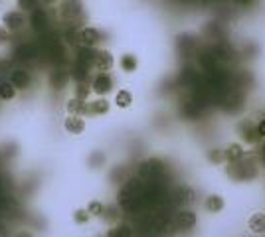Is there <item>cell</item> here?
<instances>
[{
	"mask_svg": "<svg viewBox=\"0 0 265 237\" xmlns=\"http://www.w3.org/2000/svg\"><path fill=\"white\" fill-rule=\"evenodd\" d=\"M10 83L14 87H18V89H26L30 85V75L26 71H22V69H16L12 73V77H10Z\"/></svg>",
	"mask_w": 265,
	"mask_h": 237,
	"instance_id": "11",
	"label": "cell"
},
{
	"mask_svg": "<svg viewBox=\"0 0 265 237\" xmlns=\"http://www.w3.org/2000/svg\"><path fill=\"white\" fill-rule=\"evenodd\" d=\"M18 237H32V236H28V234H22V236H18Z\"/></svg>",
	"mask_w": 265,
	"mask_h": 237,
	"instance_id": "34",
	"label": "cell"
},
{
	"mask_svg": "<svg viewBox=\"0 0 265 237\" xmlns=\"http://www.w3.org/2000/svg\"><path fill=\"white\" fill-rule=\"evenodd\" d=\"M93 65L99 69V71H107V69H111L113 67V56L105 52V50H101V52H97L95 54V61H93Z\"/></svg>",
	"mask_w": 265,
	"mask_h": 237,
	"instance_id": "9",
	"label": "cell"
},
{
	"mask_svg": "<svg viewBox=\"0 0 265 237\" xmlns=\"http://www.w3.org/2000/svg\"><path fill=\"white\" fill-rule=\"evenodd\" d=\"M73 77H75L77 81H85V77H87V67L75 63V67H73Z\"/></svg>",
	"mask_w": 265,
	"mask_h": 237,
	"instance_id": "25",
	"label": "cell"
},
{
	"mask_svg": "<svg viewBox=\"0 0 265 237\" xmlns=\"http://www.w3.org/2000/svg\"><path fill=\"white\" fill-rule=\"evenodd\" d=\"M95 54H97V52H93L91 48H87V46H83V48H81V50L77 52V63L89 69V67L93 65V61H95Z\"/></svg>",
	"mask_w": 265,
	"mask_h": 237,
	"instance_id": "10",
	"label": "cell"
},
{
	"mask_svg": "<svg viewBox=\"0 0 265 237\" xmlns=\"http://www.w3.org/2000/svg\"><path fill=\"white\" fill-rule=\"evenodd\" d=\"M30 22H32V28H34V30L42 32V30H44V28L48 26V14H46V12L42 10V8H34Z\"/></svg>",
	"mask_w": 265,
	"mask_h": 237,
	"instance_id": "7",
	"label": "cell"
},
{
	"mask_svg": "<svg viewBox=\"0 0 265 237\" xmlns=\"http://www.w3.org/2000/svg\"><path fill=\"white\" fill-rule=\"evenodd\" d=\"M18 6L24 10H34L38 8V0H18Z\"/></svg>",
	"mask_w": 265,
	"mask_h": 237,
	"instance_id": "28",
	"label": "cell"
},
{
	"mask_svg": "<svg viewBox=\"0 0 265 237\" xmlns=\"http://www.w3.org/2000/svg\"><path fill=\"white\" fill-rule=\"evenodd\" d=\"M208 160L220 164V162L224 160V150H210V152H208Z\"/></svg>",
	"mask_w": 265,
	"mask_h": 237,
	"instance_id": "27",
	"label": "cell"
},
{
	"mask_svg": "<svg viewBox=\"0 0 265 237\" xmlns=\"http://www.w3.org/2000/svg\"><path fill=\"white\" fill-rule=\"evenodd\" d=\"M206 208L212 212V214H216V212H222L224 210V200L220 198V196H210L208 200H206Z\"/></svg>",
	"mask_w": 265,
	"mask_h": 237,
	"instance_id": "21",
	"label": "cell"
},
{
	"mask_svg": "<svg viewBox=\"0 0 265 237\" xmlns=\"http://www.w3.org/2000/svg\"><path fill=\"white\" fill-rule=\"evenodd\" d=\"M256 128H258V134H260V136H265V118L256 126Z\"/></svg>",
	"mask_w": 265,
	"mask_h": 237,
	"instance_id": "32",
	"label": "cell"
},
{
	"mask_svg": "<svg viewBox=\"0 0 265 237\" xmlns=\"http://www.w3.org/2000/svg\"><path fill=\"white\" fill-rule=\"evenodd\" d=\"M67 111L71 113V115H81V113H87V105L83 103V99H71V101H67Z\"/></svg>",
	"mask_w": 265,
	"mask_h": 237,
	"instance_id": "16",
	"label": "cell"
},
{
	"mask_svg": "<svg viewBox=\"0 0 265 237\" xmlns=\"http://www.w3.org/2000/svg\"><path fill=\"white\" fill-rule=\"evenodd\" d=\"M164 172V164L157 160V158H151V160H145L141 166H139V174L145 180H157Z\"/></svg>",
	"mask_w": 265,
	"mask_h": 237,
	"instance_id": "1",
	"label": "cell"
},
{
	"mask_svg": "<svg viewBox=\"0 0 265 237\" xmlns=\"http://www.w3.org/2000/svg\"><path fill=\"white\" fill-rule=\"evenodd\" d=\"M81 12H83L81 0H63L61 10H59L61 18H63V20H69V22H73L75 18H79Z\"/></svg>",
	"mask_w": 265,
	"mask_h": 237,
	"instance_id": "2",
	"label": "cell"
},
{
	"mask_svg": "<svg viewBox=\"0 0 265 237\" xmlns=\"http://www.w3.org/2000/svg\"><path fill=\"white\" fill-rule=\"evenodd\" d=\"M238 128H240L242 136H244L248 142H258V138H260V134H258V128H254V126H252L248 120H246V122H242Z\"/></svg>",
	"mask_w": 265,
	"mask_h": 237,
	"instance_id": "13",
	"label": "cell"
},
{
	"mask_svg": "<svg viewBox=\"0 0 265 237\" xmlns=\"http://www.w3.org/2000/svg\"><path fill=\"white\" fill-rule=\"evenodd\" d=\"M87 95H89V85H85L83 81H79V83H77V87H75V97L85 101V99H87Z\"/></svg>",
	"mask_w": 265,
	"mask_h": 237,
	"instance_id": "24",
	"label": "cell"
},
{
	"mask_svg": "<svg viewBox=\"0 0 265 237\" xmlns=\"http://www.w3.org/2000/svg\"><path fill=\"white\" fill-rule=\"evenodd\" d=\"M264 160H265V158H264Z\"/></svg>",
	"mask_w": 265,
	"mask_h": 237,
	"instance_id": "36",
	"label": "cell"
},
{
	"mask_svg": "<svg viewBox=\"0 0 265 237\" xmlns=\"http://www.w3.org/2000/svg\"><path fill=\"white\" fill-rule=\"evenodd\" d=\"M2 22L6 24V28H8V30H20V28L24 26L26 18H24V14H22V12H16V10H14V12L4 14Z\"/></svg>",
	"mask_w": 265,
	"mask_h": 237,
	"instance_id": "5",
	"label": "cell"
},
{
	"mask_svg": "<svg viewBox=\"0 0 265 237\" xmlns=\"http://www.w3.org/2000/svg\"><path fill=\"white\" fill-rule=\"evenodd\" d=\"M46 2H55V0H46Z\"/></svg>",
	"mask_w": 265,
	"mask_h": 237,
	"instance_id": "35",
	"label": "cell"
},
{
	"mask_svg": "<svg viewBox=\"0 0 265 237\" xmlns=\"http://www.w3.org/2000/svg\"><path fill=\"white\" fill-rule=\"evenodd\" d=\"M89 214L101 216V214H103V206H101L99 202H91V204H89Z\"/></svg>",
	"mask_w": 265,
	"mask_h": 237,
	"instance_id": "29",
	"label": "cell"
},
{
	"mask_svg": "<svg viewBox=\"0 0 265 237\" xmlns=\"http://www.w3.org/2000/svg\"><path fill=\"white\" fill-rule=\"evenodd\" d=\"M111 87H113V79H111L107 73H99V75L93 79V85H91V89H93L97 95H105V93H109Z\"/></svg>",
	"mask_w": 265,
	"mask_h": 237,
	"instance_id": "4",
	"label": "cell"
},
{
	"mask_svg": "<svg viewBox=\"0 0 265 237\" xmlns=\"http://www.w3.org/2000/svg\"><path fill=\"white\" fill-rule=\"evenodd\" d=\"M0 236H4V226H0Z\"/></svg>",
	"mask_w": 265,
	"mask_h": 237,
	"instance_id": "33",
	"label": "cell"
},
{
	"mask_svg": "<svg viewBox=\"0 0 265 237\" xmlns=\"http://www.w3.org/2000/svg\"><path fill=\"white\" fill-rule=\"evenodd\" d=\"M107 111H109V101L105 99H97L91 105H87V113H93V115H105Z\"/></svg>",
	"mask_w": 265,
	"mask_h": 237,
	"instance_id": "17",
	"label": "cell"
},
{
	"mask_svg": "<svg viewBox=\"0 0 265 237\" xmlns=\"http://www.w3.org/2000/svg\"><path fill=\"white\" fill-rule=\"evenodd\" d=\"M174 202L180 204V206H188V204H192V202H194V190L188 188V186H180V188H176V192H174Z\"/></svg>",
	"mask_w": 265,
	"mask_h": 237,
	"instance_id": "6",
	"label": "cell"
},
{
	"mask_svg": "<svg viewBox=\"0 0 265 237\" xmlns=\"http://www.w3.org/2000/svg\"><path fill=\"white\" fill-rule=\"evenodd\" d=\"M8 40H10V36H8V30H6V28H0V46H4Z\"/></svg>",
	"mask_w": 265,
	"mask_h": 237,
	"instance_id": "31",
	"label": "cell"
},
{
	"mask_svg": "<svg viewBox=\"0 0 265 237\" xmlns=\"http://www.w3.org/2000/svg\"><path fill=\"white\" fill-rule=\"evenodd\" d=\"M115 103H117V107L127 109V107H131V103H133V95H131L127 89H123V91H119V93H117Z\"/></svg>",
	"mask_w": 265,
	"mask_h": 237,
	"instance_id": "18",
	"label": "cell"
},
{
	"mask_svg": "<svg viewBox=\"0 0 265 237\" xmlns=\"http://www.w3.org/2000/svg\"><path fill=\"white\" fill-rule=\"evenodd\" d=\"M73 220H75L77 224H85V222L89 220V212H83V210H79V212H75Z\"/></svg>",
	"mask_w": 265,
	"mask_h": 237,
	"instance_id": "30",
	"label": "cell"
},
{
	"mask_svg": "<svg viewBox=\"0 0 265 237\" xmlns=\"http://www.w3.org/2000/svg\"><path fill=\"white\" fill-rule=\"evenodd\" d=\"M83 128H85V122H83V118H79L77 115H71V117L65 118V130H67V132L79 134Z\"/></svg>",
	"mask_w": 265,
	"mask_h": 237,
	"instance_id": "12",
	"label": "cell"
},
{
	"mask_svg": "<svg viewBox=\"0 0 265 237\" xmlns=\"http://www.w3.org/2000/svg\"><path fill=\"white\" fill-rule=\"evenodd\" d=\"M65 79H67V73L61 71V69H55L52 75H50V83H52V87H55V89H61L63 83H65Z\"/></svg>",
	"mask_w": 265,
	"mask_h": 237,
	"instance_id": "19",
	"label": "cell"
},
{
	"mask_svg": "<svg viewBox=\"0 0 265 237\" xmlns=\"http://www.w3.org/2000/svg\"><path fill=\"white\" fill-rule=\"evenodd\" d=\"M176 224H178V228H180V230H192V228L196 226V214H194V212H190V210L180 212V214H178V218H176Z\"/></svg>",
	"mask_w": 265,
	"mask_h": 237,
	"instance_id": "8",
	"label": "cell"
},
{
	"mask_svg": "<svg viewBox=\"0 0 265 237\" xmlns=\"http://www.w3.org/2000/svg\"><path fill=\"white\" fill-rule=\"evenodd\" d=\"M137 58L133 56V54H125L123 58H121V67L127 71V73H133L135 69H137Z\"/></svg>",
	"mask_w": 265,
	"mask_h": 237,
	"instance_id": "20",
	"label": "cell"
},
{
	"mask_svg": "<svg viewBox=\"0 0 265 237\" xmlns=\"http://www.w3.org/2000/svg\"><path fill=\"white\" fill-rule=\"evenodd\" d=\"M250 230L254 234H265V214H254L250 218Z\"/></svg>",
	"mask_w": 265,
	"mask_h": 237,
	"instance_id": "14",
	"label": "cell"
},
{
	"mask_svg": "<svg viewBox=\"0 0 265 237\" xmlns=\"http://www.w3.org/2000/svg\"><path fill=\"white\" fill-rule=\"evenodd\" d=\"M0 97L2 99H12L14 97V85L12 83H0Z\"/></svg>",
	"mask_w": 265,
	"mask_h": 237,
	"instance_id": "23",
	"label": "cell"
},
{
	"mask_svg": "<svg viewBox=\"0 0 265 237\" xmlns=\"http://www.w3.org/2000/svg\"><path fill=\"white\" fill-rule=\"evenodd\" d=\"M77 40H79L83 46L93 48L95 44H99V42H101V32H99V30H95V28H83V30L79 32Z\"/></svg>",
	"mask_w": 265,
	"mask_h": 237,
	"instance_id": "3",
	"label": "cell"
},
{
	"mask_svg": "<svg viewBox=\"0 0 265 237\" xmlns=\"http://www.w3.org/2000/svg\"><path fill=\"white\" fill-rule=\"evenodd\" d=\"M244 156V148L240 144H230L226 150H224V160H230V162H236Z\"/></svg>",
	"mask_w": 265,
	"mask_h": 237,
	"instance_id": "15",
	"label": "cell"
},
{
	"mask_svg": "<svg viewBox=\"0 0 265 237\" xmlns=\"http://www.w3.org/2000/svg\"><path fill=\"white\" fill-rule=\"evenodd\" d=\"M131 236H133V232H131L129 226H117V228L109 230V234H107V237H131Z\"/></svg>",
	"mask_w": 265,
	"mask_h": 237,
	"instance_id": "22",
	"label": "cell"
},
{
	"mask_svg": "<svg viewBox=\"0 0 265 237\" xmlns=\"http://www.w3.org/2000/svg\"><path fill=\"white\" fill-rule=\"evenodd\" d=\"M16 56L20 59H30L34 56V50H32V46H22V48L16 52Z\"/></svg>",
	"mask_w": 265,
	"mask_h": 237,
	"instance_id": "26",
	"label": "cell"
}]
</instances>
